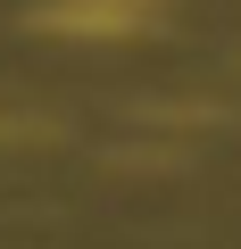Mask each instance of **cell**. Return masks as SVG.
I'll list each match as a JSON object with an SVG mask.
<instances>
[{"label": "cell", "mask_w": 241, "mask_h": 249, "mask_svg": "<svg viewBox=\"0 0 241 249\" xmlns=\"http://www.w3.org/2000/svg\"><path fill=\"white\" fill-rule=\"evenodd\" d=\"M58 17L67 25H92V34H116V25L142 17V0H58Z\"/></svg>", "instance_id": "1"}]
</instances>
